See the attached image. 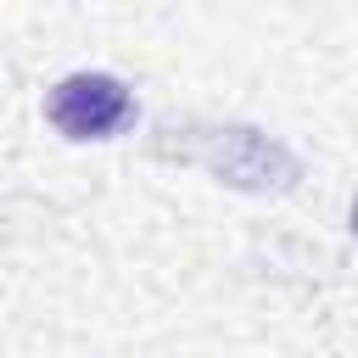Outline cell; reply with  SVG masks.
<instances>
[{"label":"cell","instance_id":"obj_2","mask_svg":"<svg viewBox=\"0 0 358 358\" xmlns=\"http://www.w3.org/2000/svg\"><path fill=\"white\" fill-rule=\"evenodd\" d=\"M352 241H358V201H352Z\"/></svg>","mask_w":358,"mask_h":358},{"label":"cell","instance_id":"obj_1","mask_svg":"<svg viewBox=\"0 0 358 358\" xmlns=\"http://www.w3.org/2000/svg\"><path fill=\"white\" fill-rule=\"evenodd\" d=\"M45 117L67 134V140H112L117 129H129L134 101L112 73H73L50 90Z\"/></svg>","mask_w":358,"mask_h":358}]
</instances>
